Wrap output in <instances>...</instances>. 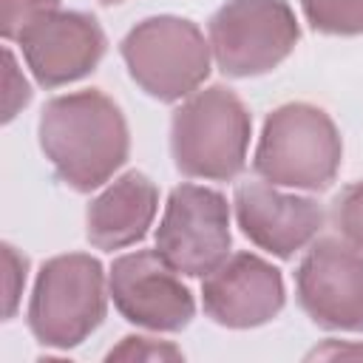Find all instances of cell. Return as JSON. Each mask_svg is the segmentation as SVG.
Here are the masks:
<instances>
[{
  "label": "cell",
  "mask_w": 363,
  "mask_h": 363,
  "mask_svg": "<svg viewBox=\"0 0 363 363\" xmlns=\"http://www.w3.org/2000/svg\"><path fill=\"white\" fill-rule=\"evenodd\" d=\"M37 136L54 173L77 193L102 187L130 150L125 113L99 88L48 99L37 122Z\"/></svg>",
  "instance_id": "obj_1"
},
{
  "label": "cell",
  "mask_w": 363,
  "mask_h": 363,
  "mask_svg": "<svg viewBox=\"0 0 363 363\" xmlns=\"http://www.w3.org/2000/svg\"><path fill=\"white\" fill-rule=\"evenodd\" d=\"M252 116L227 85L190 94L170 116L173 164L187 179L233 182L247 164Z\"/></svg>",
  "instance_id": "obj_2"
},
{
  "label": "cell",
  "mask_w": 363,
  "mask_h": 363,
  "mask_svg": "<svg viewBox=\"0 0 363 363\" xmlns=\"http://www.w3.org/2000/svg\"><path fill=\"white\" fill-rule=\"evenodd\" d=\"M343 162V142L332 116L312 102H286L264 119L252 170L295 190H326Z\"/></svg>",
  "instance_id": "obj_3"
},
{
  "label": "cell",
  "mask_w": 363,
  "mask_h": 363,
  "mask_svg": "<svg viewBox=\"0 0 363 363\" xmlns=\"http://www.w3.org/2000/svg\"><path fill=\"white\" fill-rule=\"evenodd\" d=\"M108 284L102 264L88 252L48 258L28 301V329L51 349H74L88 340L108 312Z\"/></svg>",
  "instance_id": "obj_4"
},
{
  "label": "cell",
  "mask_w": 363,
  "mask_h": 363,
  "mask_svg": "<svg viewBox=\"0 0 363 363\" xmlns=\"http://www.w3.org/2000/svg\"><path fill=\"white\" fill-rule=\"evenodd\" d=\"M119 51L130 79L159 102L190 96L210 77V40L187 17H145L125 34Z\"/></svg>",
  "instance_id": "obj_5"
},
{
  "label": "cell",
  "mask_w": 363,
  "mask_h": 363,
  "mask_svg": "<svg viewBox=\"0 0 363 363\" xmlns=\"http://www.w3.org/2000/svg\"><path fill=\"white\" fill-rule=\"evenodd\" d=\"M216 65L235 79L278 68L298 45L301 26L286 0H227L207 23Z\"/></svg>",
  "instance_id": "obj_6"
},
{
  "label": "cell",
  "mask_w": 363,
  "mask_h": 363,
  "mask_svg": "<svg viewBox=\"0 0 363 363\" xmlns=\"http://www.w3.org/2000/svg\"><path fill=\"white\" fill-rule=\"evenodd\" d=\"M230 204L227 196L179 184L170 190L162 221L156 227V252L182 275L204 278L230 255Z\"/></svg>",
  "instance_id": "obj_7"
},
{
  "label": "cell",
  "mask_w": 363,
  "mask_h": 363,
  "mask_svg": "<svg viewBox=\"0 0 363 363\" xmlns=\"http://www.w3.org/2000/svg\"><path fill=\"white\" fill-rule=\"evenodd\" d=\"M108 292L128 323L150 332H182L196 315L193 292L156 250L119 255L108 272Z\"/></svg>",
  "instance_id": "obj_8"
},
{
  "label": "cell",
  "mask_w": 363,
  "mask_h": 363,
  "mask_svg": "<svg viewBox=\"0 0 363 363\" xmlns=\"http://www.w3.org/2000/svg\"><path fill=\"white\" fill-rule=\"evenodd\" d=\"M295 295L312 323L363 332V252L346 238L315 241L298 264Z\"/></svg>",
  "instance_id": "obj_9"
},
{
  "label": "cell",
  "mask_w": 363,
  "mask_h": 363,
  "mask_svg": "<svg viewBox=\"0 0 363 363\" xmlns=\"http://www.w3.org/2000/svg\"><path fill=\"white\" fill-rule=\"evenodd\" d=\"M286 301L284 275L255 252L227 255L201 281L204 315L227 329H255L269 323Z\"/></svg>",
  "instance_id": "obj_10"
},
{
  "label": "cell",
  "mask_w": 363,
  "mask_h": 363,
  "mask_svg": "<svg viewBox=\"0 0 363 363\" xmlns=\"http://www.w3.org/2000/svg\"><path fill=\"white\" fill-rule=\"evenodd\" d=\"M233 210L241 233L275 258H292L323 230L326 213L309 196L281 193L269 182H244L235 187Z\"/></svg>",
  "instance_id": "obj_11"
},
{
  "label": "cell",
  "mask_w": 363,
  "mask_h": 363,
  "mask_svg": "<svg viewBox=\"0 0 363 363\" xmlns=\"http://www.w3.org/2000/svg\"><path fill=\"white\" fill-rule=\"evenodd\" d=\"M23 60L43 88H60L88 77L105 57L108 40L94 14L57 11L20 37Z\"/></svg>",
  "instance_id": "obj_12"
},
{
  "label": "cell",
  "mask_w": 363,
  "mask_h": 363,
  "mask_svg": "<svg viewBox=\"0 0 363 363\" xmlns=\"http://www.w3.org/2000/svg\"><path fill=\"white\" fill-rule=\"evenodd\" d=\"M159 210V190L156 184L139 173L128 170L113 179L85 213V235L91 247L113 252L139 244Z\"/></svg>",
  "instance_id": "obj_13"
},
{
  "label": "cell",
  "mask_w": 363,
  "mask_h": 363,
  "mask_svg": "<svg viewBox=\"0 0 363 363\" xmlns=\"http://www.w3.org/2000/svg\"><path fill=\"white\" fill-rule=\"evenodd\" d=\"M306 23L332 37L363 34V0H301Z\"/></svg>",
  "instance_id": "obj_14"
},
{
  "label": "cell",
  "mask_w": 363,
  "mask_h": 363,
  "mask_svg": "<svg viewBox=\"0 0 363 363\" xmlns=\"http://www.w3.org/2000/svg\"><path fill=\"white\" fill-rule=\"evenodd\" d=\"M60 11V0H0V34L6 43H20L34 26Z\"/></svg>",
  "instance_id": "obj_15"
},
{
  "label": "cell",
  "mask_w": 363,
  "mask_h": 363,
  "mask_svg": "<svg viewBox=\"0 0 363 363\" xmlns=\"http://www.w3.org/2000/svg\"><path fill=\"white\" fill-rule=\"evenodd\" d=\"M335 227L349 244L363 250V179L335 199Z\"/></svg>",
  "instance_id": "obj_16"
},
{
  "label": "cell",
  "mask_w": 363,
  "mask_h": 363,
  "mask_svg": "<svg viewBox=\"0 0 363 363\" xmlns=\"http://www.w3.org/2000/svg\"><path fill=\"white\" fill-rule=\"evenodd\" d=\"M105 360H184L182 349H176L167 340H153V337H139L128 335L116 349L105 354Z\"/></svg>",
  "instance_id": "obj_17"
},
{
  "label": "cell",
  "mask_w": 363,
  "mask_h": 363,
  "mask_svg": "<svg viewBox=\"0 0 363 363\" xmlns=\"http://www.w3.org/2000/svg\"><path fill=\"white\" fill-rule=\"evenodd\" d=\"M3 65H6V71H3V122H11L17 116V111L31 102V85L20 74L11 48H3Z\"/></svg>",
  "instance_id": "obj_18"
},
{
  "label": "cell",
  "mask_w": 363,
  "mask_h": 363,
  "mask_svg": "<svg viewBox=\"0 0 363 363\" xmlns=\"http://www.w3.org/2000/svg\"><path fill=\"white\" fill-rule=\"evenodd\" d=\"M26 269H28V258L20 255L11 244H3V295H6V309L3 318H14V309L20 303L23 286H26Z\"/></svg>",
  "instance_id": "obj_19"
},
{
  "label": "cell",
  "mask_w": 363,
  "mask_h": 363,
  "mask_svg": "<svg viewBox=\"0 0 363 363\" xmlns=\"http://www.w3.org/2000/svg\"><path fill=\"white\" fill-rule=\"evenodd\" d=\"M102 3H122V0H102Z\"/></svg>",
  "instance_id": "obj_20"
}]
</instances>
